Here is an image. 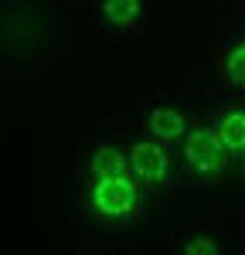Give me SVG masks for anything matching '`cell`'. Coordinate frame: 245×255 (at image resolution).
Segmentation results:
<instances>
[{
    "label": "cell",
    "mask_w": 245,
    "mask_h": 255,
    "mask_svg": "<svg viewBox=\"0 0 245 255\" xmlns=\"http://www.w3.org/2000/svg\"><path fill=\"white\" fill-rule=\"evenodd\" d=\"M150 194L133 174H85L79 211L99 232H129L146 215Z\"/></svg>",
    "instance_id": "6da1fadb"
},
{
    "label": "cell",
    "mask_w": 245,
    "mask_h": 255,
    "mask_svg": "<svg viewBox=\"0 0 245 255\" xmlns=\"http://www.w3.org/2000/svg\"><path fill=\"white\" fill-rule=\"evenodd\" d=\"M198 89L218 99H245V10L211 31L201 55Z\"/></svg>",
    "instance_id": "7a4b0ae2"
},
{
    "label": "cell",
    "mask_w": 245,
    "mask_h": 255,
    "mask_svg": "<svg viewBox=\"0 0 245 255\" xmlns=\"http://www.w3.org/2000/svg\"><path fill=\"white\" fill-rule=\"evenodd\" d=\"M174 160H177V184L187 187H211V184H222L225 177L232 174L235 160L225 150L218 136L211 133L208 116H198V123L177 139L174 146Z\"/></svg>",
    "instance_id": "3957f363"
},
{
    "label": "cell",
    "mask_w": 245,
    "mask_h": 255,
    "mask_svg": "<svg viewBox=\"0 0 245 255\" xmlns=\"http://www.w3.org/2000/svg\"><path fill=\"white\" fill-rule=\"evenodd\" d=\"M198 116H201L198 102L181 92H146L129 106L122 123L136 126L140 133L160 139L167 146H177V139L198 123Z\"/></svg>",
    "instance_id": "277c9868"
},
{
    "label": "cell",
    "mask_w": 245,
    "mask_h": 255,
    "mask_svg": "<svg viewBox=\"0 0 245 255\" xmlns=\"http://www.w3.org/2000/svg\"><path fill=\"white\" fill-rule=\"evenodd\" d=\"M120 136L126 146V160H129V174L140 180V187L150 197H160L177 187V160H174V146H167L160 139L140 133L136 126L120 119Z\"/></svg>",
    "instance_id": "5b68a950"
},
{
    "label": "cell",
    "mask_w": 245,
    "mask_h": 255,
    "mask_svg": "<svg viewBox=\"0 0 245 255\" xmlns=\"http://www.w3.org/2000/svg\"><path fill=\"white\" fill-rule=\"evenodd\" d=\"M153 0H85V17L92 34L109 44L133 41L146 27Z\"/></svg>",
    "instance_id": "8992f818"
},
{
    "label": "cell",
    "mask_w": 245,
    "mask_h": 255,
    "mask_svg": "<svg viewBox=\"0 0 245 255\" xmlns=\"http://www.w3.org/2000/svg\"><path fill=\"white\" fill-rule=\"evenodd\" d=\"M208 126L232 153V160L245 153V99H218L215 109L208 113Z\"/></svg>",
    "instance_id": "52a82bcc"
},
{
    "label": "cell",
    "mask_w": 245,
    "mask_h": 255,
    "mask_svg": "<svg viewBox=\"0 0 245 255\" xmlns=\"http://www.w3.org/2000/svg\"><path fill=\"white\" fill-rule=\"evenodd\" d=\"M85 174H129V160L120 129L109 136H96L85 150Z\"/></svg>",
    "instance_id": "ba28073f"
},
{
    "label": "cell",
    "mask_w": 245,
    "mask_h": 255,
    "mask_svg": "<svg viewBox=\"0 0 245 255\" xmlns=\"http://www.w3.org/2000/svg\"><path fill=\"white\" fill-rule=\"evenodd\" d=\"M174 255H228V249H225V238L215 225H194L177 235Z\"/></svg>",
    "instance_id": "9c48e42d"
},
{
    "label": "cell",
    "mask_w": 245,
    "mask_h": 255,
    "mask_svg": "<svg viewBox=\"0 0 245 255\" xmlns=\"http://www.w3.org/2000/svg\"><path fill=\"white\" fill-rule=\"evenodd\" d=\"M235 167H239V174L245 177V153H242V157H239V160H235Z\"/></svg>",
    "instance_id": "30bf717a"
},
{
    "label": "cell",
    "mask_w": 245,
    "mask_h": 255,
    "mask_svg": "<svg viewBox=\"0 0 245 255\" xmlns=\"http://www.w3.org/2000/svg\"><path fill=\"white\" fill-rule=\"evenodd\" d=\"M68 255H102V252H89V249H82V252H68Z\"/></svg>",
    "instance_id": "8fae6325"
}]
</instances>
